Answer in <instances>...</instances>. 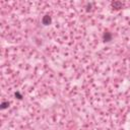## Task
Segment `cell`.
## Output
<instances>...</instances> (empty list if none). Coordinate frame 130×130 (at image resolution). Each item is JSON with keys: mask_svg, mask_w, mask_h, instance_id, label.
<instances>
[{"mask_svg": "<svg viewBox=\"0 0 130 130\" xmlns=\"http://www.w3.org/2000/svg\"><path fill=\"white\" fill-rule=\"evenodd\" d=\"M90 9H91V3H88V4L86 5V10H87V11H89Z\"/></svg>", "mask_w": 130, "mask_h": 130, "instance_id": "obj_6", "label": "cell"}, {"mask_svg": "<svg viewBox=\"0 0 130 130\" xmlns=\"http://www.w3.org/2000/svg\"><path fill=\"white\" fill-rule=\"evenodd\" d=\"M14 96H15V98H17L18 100H22V94H21L19 91H15V93H14Z\"/></svg>", "mask_w": 130, "mask_h": 130, "instance_id": "obj_5", "label": "cell"}, {"mask_svg": "<svg viewBox=\"0 0 130 130\" xmlns=\"http://www.w3.org/2000/svg\"><path fill=\"white\" fill-rule=\"evenodd\" d=\"M9 105H10V103H9V102H7V101L2 102V103H1V105H0V109H1V110H5V109H7V108L9 107Z\"/></svg>", "mask_w": 130, "mask_h": 130, "instance_id": "obj_4", "label": "cell"}, {"mask_svg": "<svg viewBox=\"0 0 130 130\" xmlns=\"http://www.w3.org/2000/svg\"><path fill=\"white\" fill-rule=\"evenodd\" d=\"M111 5H112L113 9H115V10H119V9H121L123 7V3L121 1H112Z\"/></svg>", "mask_w": 130, "mask_h": 130, "instance_id": "obj_3", "label": "cell"}, {"mask_svg": "<svg viewBox=\"0 0 130 130\" xmlns=\"http://www.w3.org/2000/svg\"><path fill=\"white\" fill-rule=\"evenodd\" d=\"M112 39H113L112 32H110L109 30H105V32L103 34V41L105 43H109V42L112 41Z\"/></svg>", "mask_w": 130, "mask_h": 130, "instance_id": "obj_1", "label": "cell"}, {"mask_svg": "<svg viewBox=\"0 0 130 130\" xmlns=\"http://www.w3.org/2000/svg\"><path fill=\"white\" fill-rule=\"evenodd\" d=\"M51 22H52V17H51V15L46 14V15L43 16V18H42V23H43L44 25H49V24H51Z\"/></svg>", "mask_w": 130, "mask_h": 130, "instance_id": "obj_2", "label": "cell"}]
</instances>
